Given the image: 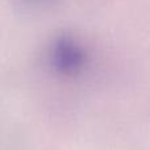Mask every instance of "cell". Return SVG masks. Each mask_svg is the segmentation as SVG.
Listing matches in <instances>:
<instances>
[{
  "instance_id": "6da1fadb",
  "label": "cell",
  "mask_w": 150,
  "mask_h": 150,
  "mask_svg": "<svg viewBox=\"0 0 150 150\" xmlns=\"http://www.w3.org/2000/svg\"><path fill=\"white\" fill-rule=\"evenodd\" d=\"M54 61L58 66L65 69H74L83 61V50L74 38L63 36L57 40L54 45Z\"/></svg>"
},
{
  "instance_id": "7a4b0ae2",
  "label": "cell",
  "mask_w": 150,
  "mask_h": 150,
  "mask_svg": "<svg viewBox=\"0 0 150 150\" xmlns=\"http://www.w3.org/2000/svg\"><path fill=\"white\" fill-rule=\"evenodd\" d=\"M25 1L34 4V5H50L53 3H55L57 0H25Z\"/></svg>"
}]
</instances>
